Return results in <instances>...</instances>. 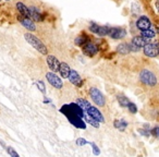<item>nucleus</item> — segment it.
Masks as SVG:
<instances>
[{
  "instance_id": "nucleus-9",
  "label": "nucleus",
  "mask_w": 159,
  "mask_h": 157,
  "mask_svg": "<svg viewBox=\"0 0 159 157\" xmlns=\"http://www.w3.org/2000/svg\"><path fill=\"white\" fill-rule=\"evenodd\" d=\"M128 32L123 27H110V32H109V37L112 38V39H123L126 36Z\"/></svg>"
},
{
  "instance_id": "nucleus-21",
  "label": "nucleus",
  "mask_w": 159,
  "mask_h": 157,
  "mask_svg": "<svg viewBox=\"0 0 159 157\" xmlns=\"http://www.w3.org/2000/svg\"><path fill=\"white\" fill-rule=\"evenodd\" d=\"M117 100H118V103H119L120 106L124 107V108H128V106L130 105V103H131L130 99H129L125 95H123V94H118V95H117Z\"/></svg>"
},
{
  "instance_id": "nucleus-15",
  "label": "nucleus",
  "mask_w": 159,
  "mask_h": 157,
  "mask_svg": "<svg viewBox=\"0 0 159 157\" xmlns=\"http://www.w3.org/2000/svg\"><path fill=\"white\" fill-rule=\"evenodd\" d=\"M131 42L133 43V44L135 45V46H137L139 48H144V47L146 46V45L148 44V43H150L149 39H146V38H144L143 36L141 35H137V36H134V37L132 38V40Z\"/></svg>"
},
{
  "instance_id": "nucleus-22",
  "label": "nucleus",
  "mask_w": 159,
  "mask_h": 157,
  "mask_svg": "<svg viewBox=\"0 0 159 157\" xmlns=\"http://www.w3.org/2000/svg\"><path fill=\"white\" fill-rule=\"evenodd\" d=\"M128 126H129L128 121H126V120H124V119L115 120V121H113V127H115L116 129H118V130H120V131H124Z\"/></svg>"
},
{
  "instance_id": "nucleus-24",
  "label": "nucleus",
  "mask_w": 159,
  "mask_h": 157,
  "mask_svg": "<svg viewBox=\"0 0 159 157\" xmlns=\"http://www.w3.org/2000/svg\"><path fill=\"white\" fill-rule=\"evenodd\" d=\"M83 120L85 121V123H89L91 124V126L95 127V128H99V122H97L96 120H94L93 118H91L89 116L85 115V117L83 118Z\"/></svg>"
},
{
  "instance_id": "nucleus-34",
  "label": "nucleus",
  "mask_w": 159,
  "mask_h": 157,
  "mask_svg": "<svg viewBox=\"0 0 159 157\" xmlns=\"http://www.w3.org/2000/svg\"><path fill=\"white\" fill-rule=\"evenodd\" d=\"M156 8H157V10H158V12H159V0H157V2H156Z\"/></svg>"
},
{
  "instance_id": "nucleus-18",
  "label": "nucleus",
  "mask_w": 159,
  "mask_h": 157,
  "mask_svg": "<svg viewBox=\"0 0 159 157\" xmlns=\"http://www.w3.org/2000/svg\"><path fill=\"white\" fill-rule=\"evenodd\" d=\"M116 51L120 55H129L131 53V50H130V46H129V43H121L117 46L116 48Z\"/></svg>"
},
{
  "instance_id": "nucleus-1",
  "label": "nucleus",
  "mask_w": 159,
  "mask_h": 157,
  "mask_svg": "<svg viewBox=\"0 0 159 157\" xmlns=\"http://www.w3.org/2000/svg\"><path fill=\"white\" fill-rule=\"evenodd\" d=\"M24 38L32 47L36 49L39 53L42 55H48V49H47L46 45L39 39L36 35H34L33 33H25L24 34Z\"/></svg>"
},
{
  "instance_id": "nucleus-7",
  "label": "nucleus",
  "mask_w": 159,
  "mask_h": 157,
  "mask_svg": "<svg viewBox=\"0 0 159 157\" xmlns=\"http://www.w3.org/2000/svg\"><path fill=\"white\" fill-rule=\"evenodd\" d=\"M85 113H86L87 116H89L91 118H93L94 120H96L97 122H99V123H105V122H106V119H105L102 111H100L97 107L93 106V105L87 109Z\"/></svg>"
},
{
  "instance_id": "nucleus-6",
  "label": "nucleus",
  "mask_w": 159,
  "mask_h": 157,
  "mask_svg": "<svg viewBox=\"0 0 159 157\" xmlns=\"http://www.w3.org/2000/svg\"><path fill=\"white\" fill-rule=\"evenodd\" d=\"M46 79L48 81V83L53 86L57 90H61L63 87V82H62V79H60V76H58L55 72H47L46 73Z\"/></svg>"
},
{
  "instance_id": "nucleus-14",
  "label": "nucleus",
  "mask_w": 159,
  "mask_h": 157,
  "mask_svg": "<svg viewBox=\"0 0 159 157\" xmlns=\"http://www.w3.org/2000/svg\"><path fill=\"white\" fill-rule=\"evenodd\" d=\"M30 10V19H32L35 22H43L44 18H43V14L40 12V10L36 7H29Z\"/></svg>"
},
{
  "instance_id": "nucleus-35",
  "label": "nucleus",
  "mask_w": 159,
  "mask_h": 157,
  "mask_svg": "<svg viewBox=\"0 0 159 157\" xmlns=\"http://www.w3.org/2000/svg\"><path fill=\"white\" fill-rule=\"evenodd\" d=\"M6 1H10V0H6Z\"/></svg>"
},
{
  "instance_id": "nucleus-32",
  "label": "nucleus",
  "mask_w": 159,
  "mask_h": 157,
  "mask_svg": "<svg viewBox=\"0 0 159 157\" xmlns=\"http://www.w3.org/2000/svg\"><path fill=\"white\" fill-rule=\"evenodd\" d=\"M139 132L144 136H149L150 135V130H148V129H139Z\"/></svg>"
},
{
  "instance_id": "nucleus-3",
  "label": "nucleus",
  "mask_w": 159,
  "mask_h": 157,
  "mask_svg": "<svg viewBox=\"0 0 159 157\" xmlns=\"http://www.w3.org/2000/svg\"><path fill=\"white\" fill-rule=\"evenodd\" d=\"M89 94L91 99L93 100L94 104L97 107H104L106 105V97H105V95L102 93V91L99 89H97L95 86H92L89 91Z\"/></svg>"
},
{
  "instance_id": "nucleus-28",
  "label": "nucleus",
  "mask_w": 159,
  "mask_h": 157,
  "mask_svg": "<svg viewBox=\"0 0 159 157\" xmlns=\"http://www.w3.org/2000/svg\"><path fill=\"white\" fill-rule=\"evenodd\" d=\"M91 145H92V148H93V154L95 155V156H99V155H100L99 147H98V146L96 145L94 142H91Z\"/></svg>"
},
{
  "instance_id": "nucleus-25",
  "label": "nucleus",
  "mask_w": 159,
  "mask_h": 157,
  "mask_svg": "<svg viewBox=\"0 0 159 157\" xmlns=\"http://www.w3.org/2000/svg\"><path fill=\"white\" fill-rule=\"evenodd\" d=\"M35 85L37 86V89L39 90L40 92H42L44 95H46V86H45V83L43 82L42 80H38L35 82Z\"/></svg>"
},
{
  "instance_id": "nucleus-19",
  "label": "nucleus",
  "mask_w": 159,
  "mask_h": 157,
  "mask_svg": "<svg viewBox=\"0 0 159 157\" xmlns=\"http://www.w3.org/2000/svg\"><path fill=\"white\" fill-rule=\"evenodd\" d=\"M89 42V36L85 35V34L77 35V37H75V39H74V44L76 45V46H80V47H83L84 45H86Z\"/></svg>"
},
{
  "instance_id": "nucleus-12",
  "label": "nucleus",
  "mask_w": 159,
  "mask_h": 157,
  "mask_svg": "<svg viewBox=\"0 0 159 157\" xmlns=\"http://www.w3.org/2000/svg\"><path fill=\"white\" fill-rule=\"evenodd\" d=\"M18 20H19V22L22 24V26L25 27L27 31H30V32H35L36 31V25L32 19L26 18V16H19Z\"/></svg>"
},
{
  "instance_id": "nucleus-20",
  "label": "nucleus",
  "mask_w": 159,
  "mask_h": 157,
  "mask_svg": "<svg viewBox=\"0 0 159 157\" xmlns=\"http://www.w3.org/2000/svg\"><path fill=\"white\" fill-rule=\"evenodd\" d=\"M75 103H76L77 106H79L80 108L82 109V110L84 111V113H86L87 109H89V107L92 106L91 103H89V100L85 99V98H77L76 102H75Z\"/></svg>"
},
{
  "instance_id": "nucleus-10",
  "label": "nucleus",
  "mask_w": 159,
  "mask_h": 157,
  "mask_svg": "<svg viewBox=\"0 0 159 157\" xmlns=\"http://www.w3.org/2000/svg\"><path fill=\"white\" fill-rule=\"evenodd\" d=\"M136 29L139 30V31H146V30L152 29V22H150L149 18L146 16H141L139 19L136 20Z\"/></svg>"
},
{
  "instance_id": "nucleus-27",
  "label": "nucleus",
  "mask_w": 159,
  "mask_h": 157,
  "mask_svg": "<svg viewBox=\"0 0 159 157\" xmlns=\"http://www.w3.org/2000/svg\"><path fill=\"white\" fill-rule=\"evenodd\" d=\"M139 12H141V7L139 6V3L133 2L132 3V13L134 14V16H136V14H139Z\"/></svg>"
},
{
  "instance_id": "nucleus-8",
  "label": "nucleus",
  "mask_w": 159,
  "mask_h": 157,
  "mask_svg": "<svg viewBox=\"0 0 159 157\" xmlns=\"http://www.w3.org/2000/svg\"><path fill=\"white\" fill-rule=\"evenodd\" d=\"M82 49H83V53L86 56H89V57H94V56L97 55L100 50L99 45L94 42H91V40H89L86 45H84V46L82 47Z\"/></svg>"
},
{
  "instance_id": "nucleus-2",
  "label": "nucleus",
  "mask_w": 159,
  "mask_h": 157,
  "mask_svg": "<svg viewBox=\"0 0 159 157\" xmlns=\"http://www.w3.org/2000/svg\"><path fill=\"white\" fill-rule=\"evenodd\" d=\"M139 81L143 83L144 85L149 87H154L157 85V76L155 75V73L152 71L148 70V69H143L139 72Z\"/></svg>"
},
{
  "instance_id": "nucleus-11",
  "label": "nucleus",
  "mask_w": 159,
  "mask_h": 157,
  "mask_svg": "<svg viewBox=\"0 0 159 157\" xmlns=\"http://www.w3.org/2000/svg\"><path fill=\"white\" fill-rule=\"evenodd\" d=\"M46 61H47V66L48 68L51 70V72H59V68H60V63L61 62L59 61L56 56L53 55H47V58H46Z\"/></svg>"
},
{
  "instance_id": "nucleus-29",
  "label": "nucleus",
  "mask_w": 159,
  "mask_h": 157,
  "mask_svg": "<svg viewBox=\"0 0 159 157\" xmlns=\"http://www.w3.org/2000/svg\"><path fill=\"white\" fill-rule=\"evenodd\" d=\"M86 144H91V142L86 141V140L83 139V137H79V139L76 140L77 146H84V145H86Z\"/></svg>"
},
{
  "instance_id": "nucleus-17",
  "label": "nucleus",
  "mask_w": 159,
  "mask_h": 157,
  "mask_svg": "<svg viewBox=\"0 0 159 157\" xmlns=\"http://www.w3.org/2000/svg\"><path fill=\"white\" fill-rule=\"evenodd\" d=\"M16 10H18L19 13H20V16H26V18H30V10H29V7H27V6H25L23 2H21V1L16 2Z\"/></svg>"
},
{
  "instance_id": "nucleus-4",
  "label": "nucleus",
  "mask_w": 159,
  "mask_h": 157,
  "mask_svg": "<svg viewBox=\"0 0 159 157\" xmlns=\"http://www.w3.org/2000/svg\"><path fill=\"white\" fill-rule=\"evenodd\" d=\"M143 53L146 57L155 58L159 56V42H150L143 48Z\"/></svg>"
},
{
  "instance_id": "nucleus-23",
  "label": "nucleus",
  "mask_w": 159,
  "mask_h": 157,
  "mask_svg": "<svg viewBox=\"0 0 159 157\" xmlns=\"http://www.w3.org/2000/svg\"><path fill=\"white\" fill-rule=\"evenodd\" d=\"M141 36H143V37L146 38V39L152 40V38H155V36H156V32H155V30H152V29L146 30V31L141 32Z\"/></svg>"
},
{
  "instance_id": "nucleus-31",
  "label": "nucleus",
  "mask_w": 159,
  "mask_h": 157,
  "mask_svg": "<svg viewBox=\"0 0 159 157\" xmlns=\"http://www.w3.org/2000/svg\"><path fill=\"white\" fill-rule=\"evenodd\" d=\"M129 46H130V50L131 53H139V50H141V48H139L137 46H135L134 44H133L132 42L129 43Z\"/></svg>"
},
{
  "instance_id": "nucleus-16",
  "label": "nucleus",
  "mask_w": 159,
  "mask_h": 157,
  "mask_svg": "<svg viewBox=\"0 0 159 157\" xmlns=\"http://www.w3.org/2000/svg\"><path fill=\"white\" fill-rule=\"evenodd\" d=\"M71 70H72V69L70 68V66H69L68 63H66V62H61V63H60L59 73L62 79H68L69 75H70Z\"/></svg>"
},
{
  "instance_id": "nucleus-13",
  "label": "nucleus",
  "mask_w": 159,
  "mask_h": 157,
  "mask_svg": "<svg viewBox=\"0 0 159 157\" xmlns=\"http://www.w3.org/2000/svg\"><path fill=\"white\" fill-rule=\"evenodd\" d=\"M68 80L72 83L74 86L76 87H82L83 85V79L81 77V75L76 72L75 70H71L70 75H69Z\"/></svg>"
},
{
  "instance_id": "nucleus-30",
  "label": "nucleus",
  "mask_w": 159,
  "mask_h": 157,
  "mask_svg": "<svg viewBox=\"0 0 159 157\" xmlns=\"http://www.w3.org/2000/svg\"><path fill=\"white\" fill-rule=\"evenodd\" d=\"M128 109H129V111H130L131 113H133V115L137 113V106L134 104V103H132V102H131L130 105L128 106Z\"/></svg>"
},
{
  "instance_id": "nucleus-33",
  "label": "nucleus",
  "mask_w": 159,
  "mask_h": 157,
  "mask_svg": "<svg viewBox=\"0 0 159 157\" xmlns=\"http://www.w3.org/2000/svg\"><path fill=\"white\" fill-rule=\"evenodd\" d=\"M44 103H45V104H49V103H51V100L49 99V98H47L46 96H45V98H44Z\"/></svg>"
},
{
  "instance_id": "nucleus-26",
  "label": "nucleus",
  "mask_w": 159,
  "mask_h": 157,
  "mask_svg": "<svg viewBox=\"0 0 159 157\" xmlns=\"http://www.w3.org/2000/svg\"><path fill=\"white\" fill-rule=\"evenodd\" d=\"M6 152L8 153V155H10V157H20V155L16 153V150L11 146H6Z\"/></svg>"
},
{
  "instance_id": "nucleus-5",
  "label": "nucleus",
  "mask_w": 159,
  "mask_h": 157,
  "mask_svg": "<svg viewBox=\"0 0 159 157\" xmlns=\"http://www.w3.org/2000/svg\"><path fill=\"white\" fill-rule=\"evenodd\" d=\"M89 30L95 35L99 36V37H105V36L109 35V32H110V27L106 26V25H98L95 23H92L89 26Z\"/></svg>"
}]
</instances>
